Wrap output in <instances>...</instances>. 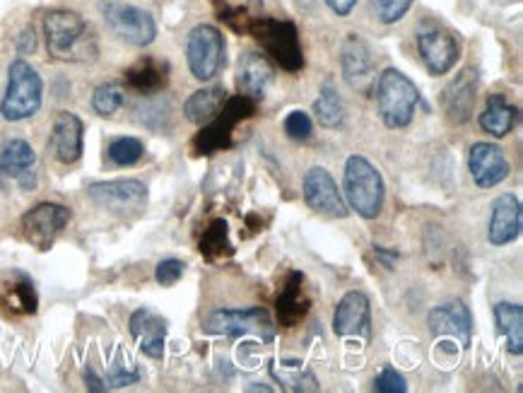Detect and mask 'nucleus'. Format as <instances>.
Masks as SVG:
<instances>
[{"label":"nucleus","instance_id":"obj_20","mask_svg":"<svg viewBox=\"0 0 523 393\" xmlns=\"http://www.w3.org/2000/svg\"><path fill=\"white\" fill-rule=\"evenodd\" d=\"M131 336L138 343L140 353L150 360H162L164 343H167V321L150 309H138L131 314Z\"/></svg>","mask_w":523,"mask_h":393},{"label":"nucleus","instance_id":"obj_11","mask_svg":"<svg viewBox=\"0 0 523 393\" xmlns=\"http://www.w3.org/2000/svg\"><path fill=\"white\" fill-rule=\"evenodd\" d=\"M68 222H70V210L66 205L39 203L22 215L20 230H22V237H25L29 244L37 246L39 251H46L54 246L58 234L66 230Z\"/></svg>","mask_w":523,"mask_h":393},{"label":"nucleus","instance_id":"obj_41","mask_svg":"<svg viewBox=\"0 0 523 393\" xmlns=\"http://www.w3.org/2000/svg\"><path fill=\"white\" fill-rule=\"evenodd\" d=\"M85 381H87V389L90 391H107V386H104L102 379L92 372V367L85 369Z\"/></svg>","mask_w":523,"mask_h":393},{"label":"nucleus","instance_id":"obj_37","mask_svg":"<svg viewBox=\"0 0 523 393\" xmlns=\"http://www.w3.org/2000/svg\"><path fill=\"white\" fill-rule=\"evenodd\" d=\"M374 391L379 393H405L408 391V384H405L403 374H398L393 367L381 369L379 377L374 379Z\"/></svg>","mask_w":523,"mask_h":393},{"label":"nucleus","instance_id":"obj_3","mask_svg":"<svg viewBox=\"0 0 523 393\" xmlns=\"http://www.w3.org/2000/svg\"><path fill=\"white\" fill-rule=\"evenodd\" d=\"M44 102V82L25 58H17L8 68V90L0 102V114L5 121L17 123L32 119Z\"/></svg>","mask_w":523,"mask_h":393},{"label":"nucleus","instance_id":"obj_2","mask_svg":"<svg viewBox=\"0 0 523 393\" xmlns=\"http://www.w3.org/2000/svg\"><path fill=\"white\" fill-rule=\"evenodd\" d=\"M345 198L348 205L364 220H374L384 208V179L367 157L352 155L345 162Z\"/></svg>","mask_w":523,"mask_h":393},{"label":"nucleus","instance_id":"obj_36","mask_svg":"<svg viewBox=\"0 0 523 393\" xmlns=\"http://www.w3.org/2000/svg\"><path fill=\"white\" fill-rule=\"evenodd\" d=\"M415 0H376V10L384 25H393V22L403 20L405 13L413 8Z\"/></svg>","mask_w":523,"mask_h":393},{"label":"nucleus","instance_id":"obj_23","mask_svg":"<svg viewBox=\"0 0 523 393\" xmlns=\"http://www.w3.org/2000/svg\"><path fill=\"white\" fill-rule=\"evenodd\" d=\"M275 307H278V321L280 326L295 328L304 321V316L309 314V297L304 295V275L302 273H290L285 287L280 290L278 299H275Z\"/></svg>","mask_w":523,"mask_h":393},{"label":"nucleus","instance_id":"obj_7","mask_svg":"<svg viewBox=\"0 0 523 393\" xmlns=\"http://www.w3.org/2000/svg\"><path fill=\"white\" fill-rule=\"evenodd\" d=\"M188 70L196 80L208 82L227 66V44L222 32L213 25H198L186 39Z\"/></svg>","mask_w":523,"mask_h":393},{"label":"nucleus","instance_id":"obj_39","mask_svg":"<svg viewBox=\"0 0 523 393\" xmlns=\"http://www.w3.org/2000/svg\"><path fill=\"white\" fill-rule=\"evenodd\" d=\"M17 49H20V54H32L34 49H37V37H34V29L29 27L25 32L20 34V41H17Z\"/></svg>","mask_w":523,"mask_h":393},{"label":"nucleus","instance_id":"obj_5","mask_svg":"<svg viewBox=\"0 0 523 393\" xmlns=\"http://www.w3.org/2000/svg\"><path fill=\"white\" fill-rule=\"evenodd\" d=\"M246 32L254 37L263 51L287 73H299L304 68L302 44H299V29L290 20H275V17H256Z\"/></svg>","mask_w":523,"mask_h":393},{"label":"nucleus","instance_id":"obj_33","mask_svg":"<svg viewBox=\"0 0 523 393\" xmlns=\"http://www.w3.org/2000/svg\"><path fill=\"white\" fill-rule=\"evenodd\" d=\"M123 102H126V97H123V90L116 82L99 85L92 95V109L99 116H114L123 107Z\"/></svg>","mask_w":523,"mask_h":393},{"label":"nucleus","instance_id":"obj_29","mask_svg":"<svg viewBox=\"0 0 523 393\" xmlns=\"http://www.w3.org/2000/svg\"><path fill=\"white\" fill-rule=\"evenodd\" d=\"M314 114L323 128H338L345 121V104L333 90V85H323L321 95L314 102Z\"/></svg>","mask_w":523,"mask_h":393},{"label":"nucleus","instance_id":"obj_27","mask_svg":"<svg viewBox=\"0 0 523 393\" xmlns=\"http://www.w3.org/2000/svg\"><path fill=\"white\" fill-rule=\"evenodd\" d=\"M516 126V107L504 99L502 95H492L487 99V107L483 114H480V128L485 133L495 138H504L514 131Z\"/></svg>","mask_w":523,"mask_h":393},{"label":"nucleus","instance_id":"obj_6","mask_svg":"<svg viewBox=\"0 0 523 393\" xmlns=\"http://www.w3.org/2000/svg\"><path fill=\"white\" fill-rule=\"evenodd\" d=\"M256 114V99L237 95L227 97L222 104L220 114L213 121H208L201 128L196 138H193V152L196 155H215V152L232 148V131L237 128V123Z\"/></svg>","mask_w":523,"mask_h":393},{"label":"nucleus","instance_id":"obj_17","mask_svg":"<svg viewBox=\"0 0 523 393\" xmlns=\"http://www.w3.org/2000/svg\"><path fill=\"white\" fill-rule=\"evenodd\" d=\"M333 333L340 338H362L372 336V309L364 292H348L338 302L333 314Z\"/></svg>","mask_w":523,"mask_h":393},{"label":"nucleus","instance_id":"obj_19","mask_svg":"<svg viewBox=\"0 0 523 393\" xmlns=\"http://www.w3.org/2000/svg\"><path fill=\"white\" fill-rule=\"evenodd\" d=\"M475 92H478V73L473 68H463L442 95L446 119L451 123H466L473 114Z\"/></svg>","mask_w":523,"mask_h":393},{"label":"nucleus","instance_id":"obj_16","mask_svg":"<svg viewBox=\"0 0 523 393\" xmlns=\"http://www.w3.org/2000/svg\"><path fill=\"white\" fill-rule=\"evenodd\" d=\"M417 51L432 75H446L458 61V44L454 34L442 27H425L417 34Z\"/></svg>","mask_w":523,"mask_h":393},{"label":"nucleus","instance_id":"obj_13","mask_svg":"<svg viewBox=\"0 0 523 393\" xmlns=\"http://www.w3.org/2000/svg\"><path fill=\"white\" fill-rule=\"evenodd\" d=\"M340 68H343V78L352 90L360 92V95H372L376 82L374 56L360 34H350L345 39L343 51H340Z\"/></svg>","mask_w":523,"mask_h":393},{"label":"nucleus","instance_id":"obj_34","mask_svg":"<svg viewBox=\"0 0 523 393\" xmlns=\"http://www.w3.org/2000/svg\"><path fill=\"white\" fill-rule=\"evenodd\" d=\"M285 133L287 138L295 140V143H304V140H309L311 133H314V123H311L309 114H304V111H292L285 119Z\"/></svg>","mask_w":523,"mask_h":393},{"label":"nucleus","instance_id":"obj_40","mask_svg":"<svg viewBox=\"0 0 523 393\" xmlns=\"http://www.w3.org/2000/svg\"><path fill=\"white\" fill-rule=\"evenodd\" d=\"M355 3H357V0H326L328 8H331L338 17L350 15L352 8H355Z\"/></svg>","mask_w":523,"mask_h":393},{"label":"nucleus","instance_id":"obj_28","mask_svg":"<svg viewBox=\"0 0 523 393\" xmlns=\"http://www.w3.org/2000/svg\"><path fill=\"white\" fill-rule=\"evenodd\" d=\"M497 331L507 340L511 355H523V309L521 304L499 302L495 307Z\"/></svg>","mask_w":523,"mask_h":393},{"label":"nucleus","instance_id":"obj_22","mask_svg":"<svg viewBox=\"0 0 523 393\" xmlns=\"http://www.w3.org/2000/svg\"><path fill=\"white\" fill-rule=\"evenodd\" d=\"M521 234V203L514 193H502L492 203L487 239L492 246H507Z\"/></svg>","mask_w":523,"mask_h":393},{"label":"nucleus","instance_id":"obj_14","mask_svg":"<svg viewBox=\"0 0 523 393\" xmlns=\"http://www.w3.org/2000/svg\"><path fill=\"white\" fill-rule=\"evenodd\" d=\"M302 191L304 201H307L309 208L316 210V213L336 217V220L348 217V203H345L343 193L338 191L336 181H333L331 174L323 167H311L309 172L304 174Z\"/></svg>","mask_w":523,"mask_h":393},{"label":"nucleus","instance_id":"obj_15","mask_svg":"<svg viewBox=\"0 0 523 393\" xmlns=\"http://www.w3.org/2000/svg\"><path fill=\"white\" fill-rule=\"evenodd\" d=\"M427 326H430L434 338L456 343L461 350H466L470 338H473V316L461 299L434 307L427 316Z\"/></svg>","mask_w":523,"mask_h":393},{"label":"nucleus","instance_id":"obj_9","mask_svg":"<svg viewBox=\"0 0 523 393\" xmlns=\"http://www.w3.org/2000/svg\"><path fill=\"white\" fill-rule=\"evenodd\" d=\"M99 13L111 32L131 46H150L157 37V25L150 13L119 0H102Z\"/></svg>","mask_w":523,"mask_h":393},{"label":"nucleus","instance_id":"obj_12","mask_svg":"<svg viewBox=\"0 0 523 393\" xmlns=\"http://www.w3.org/2000/svg\"><path fill=\"white\" fill-rule=\"evenodd\" d=\"M20 186L22 191L37 189V152L22 138H13L0 148V184Z\"/></svg>","mask_w":523,"mask_h":393},{"label":"nucleus","instance_id":"obj_10","mask_svg":"<svg viewBox=\"0 0 523 393\" xmlns=\"http://www.w3.org/2000/svg\"><path fill=\"white\" fill-rule=\"evenodd\" d=\"M87 196L109 213L131 217L143 213L148 205V186L138 179L97 181V184L87 186Z\"/></svg>","mask_w":523,"mask_h":393},{"label":"nucleus","instance_id":"obj_35","mask_svg":"<svg viewBox=\"0 0 523 393\" xmlns=\"http://www.w3.org/2000/svg\"><path fill=\"white\" fill-rule=\"evenodd\" d=\"M186 273V263L179 261V258H167V261L157 263L155 268V280L164 287H172L179 283L181 278H184Z\"/></svg>","mask_w":523,"mask_h":393},{"label":"nucleus","instance_id":"obj_1","mask_svg":"<svg viewBox=\"0 0 523 393\" xmlns=\"http://www.w3.org/2000/svg\"><path fill=\"white\" fill-rule=\"evenodd\" d=\"M49 56L63 63H85L97 56V39L87 20L73 10H51L44 17Z\"/></svg>","mask_w":523,"mask_h":393},{"label":"nucleus","instance_id":"obj_21","mask_svg":"<svg viewBox=\"0 0 523 393\" xmlns=\"http://www.w3.org/2000/svg\"><path fill=\"white\" fill-rule=\"evenodd\" d=\"M82 138H85V126L80 116L61 111L56 116L54 128H51V152L61 164H75L82 157Z\"/></svg>","mask_w":523,"mask_h":393},{"label":"nucleus","instance_id":"obj_38","mask_svg":"<svg viewBox=\"0 0 523 393\" xmlns=\"http://www.w3.org/2000/svg\"><path fill=\"white\" fill-rule=\"evenodd\" d=\"M140 379V372H126V369L116 365L114 369H111V374H109V381H111V386H128V384H135V381Z\"/></svg>","mask_w":523,"mask_h":393},{"label":"nucleus","instance_id":"obj_24","mask_svg":"<svg viewBox=\"0 0 523 393\" xmlns=\"http://www.w3.org/2000/svg\"><path fill=\"white\" fill-rule=\"evenodd\" d=\"M270 82H273V66L268 63V58L261 54H251V51L244 54L237 70L239 95H246L258 102V99L266 97Z\"/></svg>","mask_w":523,"mask_h":393},{"label":"nucleus","instance_id":"obj_32","mask_svg":"<svg viewBox=\"0 0 523 393\" xmlns=\"http://www.w3.org/2000/svg\"><path fill=\"white\" fill-rule=\"evenodd\" d=\"M145 148L138 138H116L109 145V160L119 167H133L143 160Z\"/></svg>","mask_w":523,"mask_h":393},{"label":"nucleus","instance_id":"obj_31","mask_svg":"<svg viewBox=\"0 0 523 393\" xmlns=\"http://www.w3.org/2000/svg\"><path fill=\"white\" fill-rule=\"evenodd\" d=\"M201 254L208 258V261H215V258L234 254L232 244H229V230H227L225 220L210 222V227L203 232V237H201Z\"/></svg>","mask_w":523,"mask_h":393},{"label":"nucleus","instance_id":"obj_4","mask_svg":"<svg viewBox=\"0 0 523 393\" xmlns=\"http://www.w3.org/2000/svg\"><path fill=\"white\" fill-rule=\"evenodd\" d=\"M374 87L381 121L389 128L410 126L417 104H420V92H417L415 82L408 75H403L401 70L389 68L379 75Z\"/></svg>","mask_w":523,"mask_h":393},{"label":"nucleus","instance_id":"obj_25","mask_svg":"<svg viewBox=\"0 0 523 393\" xmlns=\"http://www.w3.org/2000/svg\"><path fill=\"white\" fill-rule=\"evenodd\" d=\"M169 82V66L157 58H143L126 70V85L140 95L162 92Z\"/></svg>","mask_w":523,"mask_h":393},{"label":"nucleus","instance_id":"obj_18","mask_svg":"<svg viewBox=\"0 0 523 393\" xmlns=\"http://www.w3.org/2000/svg\"><path fill=\"white\" fill-rule=\"evenodd\" d=\"M470 177L480 189H495L509 177V162L502 148L492 143H475L468 155Z\"/></svg>","mask_w":523,"mask_h":393},{"label":"nucleus","instance_id":"obj_26","mask_svg":"<svg viewBox=\"0 0 523 393\" xmlns=\"http://www.w3.org/2000/svg\"><path fill=\"white\" fill-rule=\"evenodd\" d=\"M227 92L222 85L203 87V90L193 92L184 104V116L196 126H205L208 121H213L220 114L222 104H225Z\"/></svg>","mask_w":523,"mask_h":393},{"label":"nucleus","instance_id":"obj_30","mask_svg":"<svg viewBox=\"0 0 523 393\" xmlns=\"http://www.w3.org/2000/svg\"><path fill=\"white\" fill-rule=\"evenodd\" d=\"M37 290H34L32 280L22 275L15 285H10L8 295L3 297V307L13 314H34L37 312Z\"/></svg>","mask_w":523,"mask_h":393},{"label":"nucleus","instance_id":"obj_8","mask_svg":"<svg viewBox=\"0 0 523 393\" xmlns=\"http://www.w3.org/2000/svg\"><path fill=\"white\" fill-rule=\"evenodd\" d=\"M205 331L215 333V336L227 338H244L256 336L261 340L275 338V326L270 321V314L261 307L251 309H217L205 319Z\"/></svg>","mask_w":523,"mask_h":393}]
</instances>
